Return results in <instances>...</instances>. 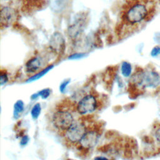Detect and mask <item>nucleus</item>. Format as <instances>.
I'll return each mask as SVG.
<instances>
[{
	"label": "nucleus",
	"instance_id": "nucleus-1",
	"mask_svg": "<svg viewBox=\"0 0 160 160\" xmlns=\"http://www.w3.org/2000/svg\"><path fill=\"white\" fill-rule=\"evenodd\" d=\"M131 82L141 88H155L160 85V76L154 70H139L132 76Z\"/></svg>",
	"mask_w": 160,
	"mask_h": 160
},
{
	"label": "nucleus",
	"instance_id": "nucleus-2",
	"mask_svg": "<svg viewBox=\"0 0 160 160\" xmlns=\"http://www.w3.org/2000/svg\"><path fill=\"white\" fill-rule=\"evenodd\" d=\"M51 121L52 126L62 134L74 123L71 112L64 109L56 110L52 114Z\"/></svg>",
	"mask_w": 160,
	"mask_h": 160
},
{
	"label": "nucleus",
	"instance_id": "nucleus-3",
	"mask_svg": "<svg viewBox=\"0 0 160 160\" xmlns=\"http://www.w3.org/2000/svg\"><path fill=\"white\" fill-rule=\"evenodd\" d=\"M149 9L142 2H137L132 5L126 13V20L131 24L142 22L149 16Z\"/></svg>",
	"mask_w": 160,
	"mask_h": 160
},
{
	"label": "nucleus",
	"instance_id": "nucleus-4",
	"mask_svg": "<svg viewBox=\"0 0 160 160\" xmlns=\"http://www.w3.org/2000/svg\"><path fill=\"white\" fill-rule=\"evenodd\" d=\"M88 128L82 122H74V123L63 134L67 143L71 145H77L81 139Z\"/></svg>",
	"mask_w": 160,
	"mask_h": 160
},
{
	"label": "nucleus",
	"instance_id": "nucleus-5",
	"mask_svg": "<svg viewBox=\"0 0 160 160\" xmlns=\"http://www.w3.org/2000/svg\"><path fill=\"white\" fill-rule=\"evenodd\" d=\"M98 106L96 97L92 94H87L78 102L76 106V111L81 115H86L95 111Z\"/></svg>",
	"mask_w": 160,
	"mask_h": 160
},
{
	"label": "nucleus",
	"instance_id": "nucleus-6",
	"mask_svg": "<svg viewBox=\"0 0 160 160\" xmlns=\"http://www.w3.org/2000/svg\"><path fill=\"white\" fill-rule=\"evenodd\" d=\"M100 134L96 128H88L79 141L77 146L81 150L88 151L92 149L97 144Z\"/></svg>",
	"mask_w": 160,
	"mask_h": 160
},
{
	"label": "nucleus",
	"instance_id": "nucleus-7",
	"mask_svg": "<svg viewBox=\"0 0 160 160\" xmlns=\"http://www.w3.org/2000/svg\"><path fill=\"white\" fill-rule=\"evenodd\" d=\"M18 13L16 9L9 6H4L1 10V26L7 28L12 25L18 19Z\"/></svg>",
	"mask_w": 160,
	"mask_h": 160
},
{
	"label": "nucleus",
	"instance_id": "nucleus-8",
	"mask_svg": "<svg viewBox=\"0 0 160 160\" xmlns=\"http://www.w3.org/2000/svg\"><path fill=\"white\" fill-rule=\"evenodd\" d=\"M49 48L54 52L61 54L66 48V41L63 36L58 32H54L49 40Z\"/></svg>",
	"mask_w": 160,
	"mask_h": 160
},
{
	"label": "nucleus",
	"instance_id": "nucleus-9",
	"mask_svg": "<svg viewBox=\"0 0 160 160\" xmlns=\"http://www.w3.org/2000/svg\"><path fill=\"white\" fill-rule=\"evenodd\" d=\"M44 59L41 56H35L29 59L26 64V71L29 73H37L44 65Z\"/></svg>",
	"mask_w": 160,
	"mask_h": 160
},
{
	"label": "nucleus",
	"instance_id": "nucleus-10",
	"mask_svg": "<svg viewBox=\"0 0 160 160\" xmlns=\"http://www.w3.org/2000/svg\"><path fill=\"white\" fill-rule=\"evenodd\" d=\"M83 19H78L71 26H69L68 29V34L71 38H77L83 31L84 27Z\"/></svg>",
	"mask_w": 160,
	"mask_h": 160
},
{
	"label": "nucleus",
	"instance_id": "nucleus-11",
	"mask_svg": "<svg viewBox=\"0 0 160 160\" xmlns=\"http://www.w3.org/2000/svg\"><path fill=\"white\" fill-rule=\"evenodd\" d=\"M53 67H54V66L52 65V64L46 66V68H44V69H42L41 71H39V72H38L37 73H36L35 74H34V75H32V76H31V77L27 80V82H31V81H36V80L39 79L40 78H41V77H42L44 75H45L48 71H49Z\"/></svg>",
	"mask_w": 160,
	"mask_h": 160
},
{
	"label": "nucleus",
	"instance_id": "nucleus-12",
	"mask_svg": "<svg viewBox=\"0 0 160 160\" xmlns=\"http://www.w3.org/2000/svg\"><path fill=\"white\" fill-rule=\"evenodd\" d=\"M131 64L126 61H124L121 64V72L124 77H129L131 74Z\"/></svg>",
	"mask_w": 160,
	"mask_h": 160
},
{
	"label": "nucleus",
	"instance_id": "nucleus-13",
	"mask_svg": "<svg viewBox=\"0 0 160 160\" xmlns=\"http://www.w3.org/2000/svg\"><path fill=\"white\" fill-rule=\"evenodd\" d=\"M14 118H17L24 110L23 102L21 100H18V101H16V102L14 104Z\"/></svg>",
	"mask_w": 160,
	"mask_h": 160
},
{
	"label": "nucleus",
	"instance_id": "nucleus-14",
	"mask_svg": "<svg viewBox=\"0 0 160 160\" xmlns=\"http://www.w3.org/2000/svg\"><path fill=\"white\" fill-rule=\"evenodd\" d=\"M41 104L39 103L36 104L31 109V115L33 119H36L41 113Z\"/></svg>",
	"mask_w": 160,
	"mask_h": 160
},
{
	"label": "nucleus",
	"instance_id": "nucleus-15",
	"mask_svg": "<svg viewBox=\"0 0 160 160\" xmlns=\"http://www.w3.org/2000/svg\"><path fill=\"white\" fill-rule=\"evenodd\" d=\"M86 54L84 52H76V53L72 54L70 56H69L68 58L69 59H72V60L79 59H81V58H84V56H86Z\"/></svg>",
	"mask_w": 160,
	"mask_h": 160
},
{
	"label": "nucleus",
	"instance_id": "nucleus-16",
	"mask_svg": "<svg viewBox=\"0 0 160 160\" xmlns=\"http://www.w3.org/2000/svg\"><path fill=\"white\" fill-rule=\"evenodd\" d=\"M50 93H51V90L48 88H46V89H42V90L39 91L38 94L42 99H46L49 96Z\"/></svg>",
	"mask_w": 160,
	"mask_h": 160
},
{
	"label": "nucleus",
	"instance_id": "nucleus-17",
	"mask_svg": "<svg viewBox=\"0 0 160 160\" xmlns=\"http://www.w3.org/2000/svg\"><path fill=\"white\" fill-rule=\"evenodd\" d=\"M8 81V76L7 73L4 71L3 72L2 71H1V79H0V84L1 85H3L6 84Z\"/></svg>",
	"mask_w": 160,
	"mask_h": 160
},
{
	"label": "nucleus",
	"instance_id": "nucleus-18",
	"mask_svg": "<svg viewBox=\"0 0 160 160\" xmlns=\"http://www.w3.org/2000/svg\"><path fill=\"white\" fill-rule=\"evenodd\" d=\"M151 55L152 57H156L160 55V45L155 46L151 51Z\"/></svg>",
	"mask_w": 160,
	"mask_h": 160
},
{
	"label": "nucleus",
	"instance_id": "nucleus-19",
	"mask_svg": "<svg viewBox=\"0 0 160 160\" xmlns=\"http://www.w3.org/2000/svg\"><path fill=\"white\" fill-rule=\"evenodd\" d=\"M69 82H70V80H66V81H63V82L60 84L59 89H60L61 92H63L65 91V89H66V88L68 84L69 83Z\"/></svg>",
	"mask_w": 160,
	"mask_h": 160
},
{
	"label": "nucleus",
	"instance_id": "nucleus-20",
	"mask_svg": "<svg viewBox=\"0 0 160 160\" xmlns=\"http://www.w3.org/2000/svg\"><path fill=\"white\" fill-rule=\"evenodd\" d=\"M155 138L156 140L160 142V126L157 128L155 131Z\"/></svg>",
	"mask_w": 160,
	"mask_h": 160
},
{
	"label": "nucleus",
	"instance_id": "nucleus-21",
	"mask_svg": "<svg viewBox=\"0 0 160 160\" xmlns=\"http://www.w3.org/2000/svg\"><path fill=\"white\" fill-rule=\"evenodd\" d=\"M28 141V137L27 136H25L22 138V139L21 141V144L22 145H24L27 143Z\"/></svg>",
	"mask_w": 160,
	"mask_h": 160
},
{
	"label": "nucleus",
	"instance_id": "nucleus-22",
	"mask_svg": "<svg viewBox=\"0 0 160 160\" xmlns=\"http://www.w3.org/2000/svg\"><path fill=\"white\" fill-rule=\"evenodd\" d=\"M154 39H155V41L159 44H160V32H158L156 35H155V37H154Z\"/></svg>",
	"mask_w": 160,
	"mask_h": 160
},
{
	"label": "nucleus",
	"instance_id": "nucleus-23",
	"mask_svg": "<svg viewBox=\"0 0 160 160\" xmlns=\"http://www.w3.org/2000/svg\"><path fill=\"white\" fill-rule=\"evenodd\" d=\"M94 160H109L108 158H105V157H102V156H97L96 158H94Z\"/></svg>",
	"mask_w": 160,
	"mask_h": 160
}]
</instances>
